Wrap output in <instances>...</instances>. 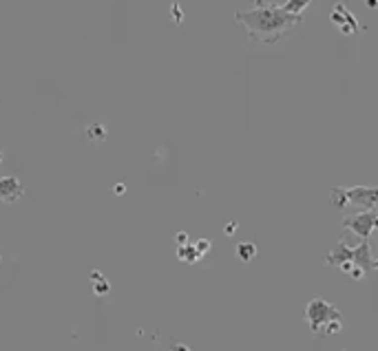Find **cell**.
<instances>
[{
	"label": "cell",
	"mask_w": 378,
	"mask_h": 351,
	"mask_svg": "<svg viewBox=\"0 0 378 351\" xmlns=\"http://www.w3.org/2000/svg\"><path fill=\"white\" fill-rule=\"evenodd\" d=\"M235 20L241 22L248 36L263 44H277L287 36L296 25L303 22V16L283 11L281 4H259L250 11H237Z\"/></svg>",
	"instance_id": "1"
},
{
	"label": "cell",
	"mask_w": 378,
	"mask_h": 351,
	"mask_svg": "<svg viewBox=\"0 0 378 351\" xmlns=\"http://www.w3.org/2000/svg\"><path fill=\"white\" fill-rule=\"evenodd\" d=\"M305 320H308L312 334H338L343 329V314L323 298H312L305 307Z\"/></svg>",
	"instance_id": "2"
},
{
	"label": "cell",
	"mask_w": 378,
	"mask_h": 351,
	"mask_svg": "<svg viewBox=\"0 0 378 351\" xmlns=\"http://www.w3.org/2000/svg\"><path fill=\"white\" fill-rule=\"evenodd\" d=\"M343 261H352L356 267H363L365 272H367V269H374V259H372L370 241L363 239L361 245H356V248H349L345 241H338L336 248L328 254L325 263H328V265H336V267H338Z\"/></svg>",
	"instance_id": "3"
},
{
	"label": "cell",
	"mask_w": 378,
	"mask_h": 351,
	"mask_svg": "<svg viewBox=\"0 0 378 351\" xmlns=\"http://www.w3.org/2000/svg\"><path fill=\"white\" fill-rule=\"evenodd\" d=\"M343 227L349 232H354L356 236L361 239H370L372 232L378 230V210H363L358 215H352V217H345L343 219Z\"/></svg>",
	"instance_id": "4"
},
{
	"label": "cell",
	"mask_w": 378,
	"mask_h": 351,
	"mask_svg": "<svg viewBox=\"0 0 378 351\" xmlns=\"http://www.w3.org/2000/svg\"><path fill=\"white\" fill-rule=\"evenodd\" d=\"M347 203L363 208V210H374L378 206V186H354V188H343Z\"/></svg>",
	"instance_id": "5"
},
{
	"label": "cell",
	"mask_w": 378,
	"mask_h": 351,
	"mask_svg": "<svg viewBox=\"0 0 378 351\" xmlns=\"http://www.w3.org/2000/svg\"><path fill=\"white\" fill-rule=\"evenodd\" d=\"M330 20H332V25H336L338 31L345 33V36H352V33H356L361 29V25H358V20L354 18V13L349 11L347 4H343V2L334 4L332 13H330Z\"/></svg>",
	"instance_id": "6"
},
{
	"label": "cell",
	"mask_w": 378,
	"mask_h": 351,
	"mask_svg": "<svg viewBox=\"0 0 378 351\" xmlns=\"http://www.w3.org/2000/svg\"><path fill=\"white\" fill-rule=\"evenodd\" d=\"M22 197V183L13 177H2L0 179V201L2 203H11L18 201Z\"/></svg>",
	"instance_id": "7"
},
{
	"label": "cell",
	"mask_w": 378,
	"mask_h": 351,
	"mask_svg": "<svg viewBox=\"0 0 378 351\" xmlns=\"http://www.w3.org/2000/svg\"><path fill=\"white\" fill-rule=\"evenodd\" d=\"M310 2H312V0H285L281 7H283V11L294 13V16H301V13L310 7Z\"/></svg>",
	"instance_id": "8"
},
{
	"label": "cell",
	"mask_w": 378,
	"mask_h": 351,
	"mask_svg": "<svg viewBox=\"0 0 378 351\" xmlns=\"http://www.w3.org/2000/svg\"><path fill=\"white\" fill-rule=\"evenodd\" d=\"M330 197H332V206L338 208V210H345V208L349 206V203H347V197H345V190H343L341 186L330 188Z\"/></svg>",
	"instance_id": "9"
},
{
	"label": "cell",
	"mask_w": 378,
	"mask_h": 351,
	"mask_svg": "<svg viewBox=\"0 0 378 351\" xmlns=\"http://www.w3.org/2000/svg\"><path fill=\"white\" fill-rule=\"evenodd\" d=\"M254 256H257V245L254 243H239L237 245V259H241V261H252Z\"/></svg>",
	"instance_id": "10"
},
{
	"label": "cell",
	"mask_w": 378,
	"mask_h": 351,
	"mask_svg": "<svg viewBox=\"0 0 378 351\" xmlns=\"http://www.w3.org/2000/svg\"><path fill=\"white\" fill-rule=\"evenodd\" d=\"M177 256H179L182 261H186V263H195V261L199 259L201 254L197 252L195 245H184V248H179V250H177Z\"/></svg>",
	"instance_id": "11"
},
{
	"label": "cell",
	"mask_w": 378,
	"mask_h": 351,
	"mask_svg": "<svg viewBox=\"0 0 378 351\" xmlns=\"http://www.w3.org/2000/svg\"><path fill=\"white\" fill-rule=\"evenodd\" d=\"M195 248H197V252H199L201 256H204V254L208 252V248H210V241H197V245H195Z\"/></svg>",
	"instance_id": "12"
},
{
	"label": "cell",
	"mask_w": 378,
	"mask_h": 351,
	"mask_svg": "<svg viewBox=\"0 0 378 351\" xmlns=\"http://www.w3.org/2000/svg\"><path fill=\"white\" fill-rule=\"evenodd\" d=\"M106 292H108V283H106V281L100 283V285L95 287V294H100V296H102V294H106Z\"/></svg>",
	"instance_id": "13"
},
{
	"label": "cell",
	"mask_w": 378,
	"mask_h": 351,
	"mask_svg": "<svg viewBox=\"0 0 378 351\" xmlns=\"http://www.w3.org/2000/svg\"><path fill=\"white\" fill-rule=\"evenodd\" d=\"M171 351H190V349H188L186 345H179V343H175L173 347H171Z\"/></svg>",
	"instance_id": "14"
},
{
	"label": "cell",
	"mask_w": 378,
	"mask_h": 351,
	"mask_svg": "<svg viewBox=\"0 0 378 351\" xmlns=\"http://www.w3.org/2000/svg\"><path fill=\"white\" fill-rule=\"evenodd\" d=\"M365 4L370 9H378V0H365Z\"/></svg>",
	"instance_id": "15"
},
{
	"label": "cell",
	"mask_w": 378,
	"mask_h": 351,
	"mask_svg": "<svg viewBox=\"0 0 378 351\" xmlns=\"http://www.w3.org/2000/svg\"><path fill=\"white\" fill-rule=\"evenodd\" d=\"M263 2H266V0H257V7H259V4H263Z\"/></svg>",
	"instance_id": "16"
},
{
	"label": "cell",
	"mask_w": 378,
	"mask_h": 351,
	"mask_svg": "<svg viewBox=\"0 0 378 351\" xmlns=\"http://www.w3.org/2000/svg\"><path fill=\"white\" fill-rule=\"evenodd\" d=\"M374 269H378V261H374Z\"/></svg>",
	"instance_id": "17"
}]
</instances>
